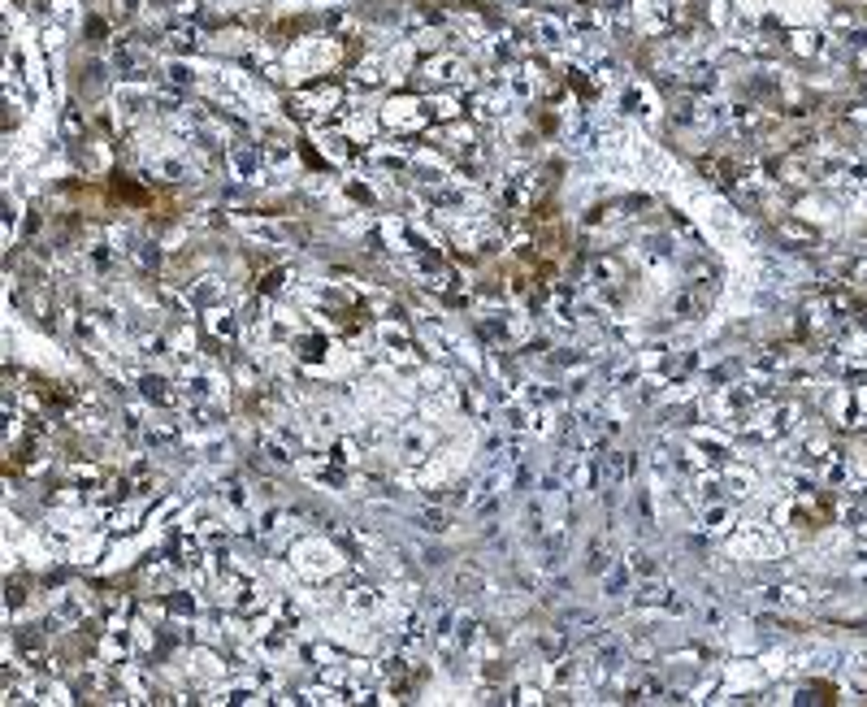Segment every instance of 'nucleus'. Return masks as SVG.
I'll use <instances>...</instances> for the list:
<instances>
[{
  "label": "nucleus",
  "mask_w": 867,
  "mask_h": 707,
  "mask_svg": "<svg viewBox=\"0 0 867 707\" xmlns=\"http://www.w3.org/2000/svg\"><path fill=\"white\" fill-rule=\"evenodd\" d=\"M533 35H538V44H542V48H560L564 44V26L555 22V18H538L533 22Z\"/></svg>",
  "instance_id": "f257e3e1"
},
{
  "label": "nucleus",
  "mask_w": 867,
  "mask_h": 707,
  "mask_svg": "<svg viewBox=\"0 0 867 707\" xmlns=\"http://www.w3.org/2000/svg\"><path fill=\"white\" fill-rule=\"evenodd\" d=\"M637 603H668V582L659 578H650L642 590H637Z\"/></svg>",
  "instance_id": "f03ea898"
},
{
  "label": "nucleus",
  "mask_w": 867,
  "mask_h": 707,
  "mask_svg": "<svg viewBox=\"0 0 867 707\" xmlns=\"http://www.w3.org/2000/svg\"><path fill=\"white\" fill-rule=\"evenodd\" d=\"M170 44L178 48V53H187V48L200 44V30H195V26H174V30H170Z\"/></svg>",
  "instance_id": "7ed1b4c3"
},
{
  "label": "nucleus",
  "mask_w": 867,
  "mask_h": 707,
  "mask_svg": "<svg viewBox=\"0 0 867 707\" xmlns=\"http://www.w3.org/2000/svg\"><path fill=\"white\" fill-rule=\"evenodd\" d=\"M625 582H629V569L616 564V569L608 573V590H612V595H620V590H625Z\"/></svg>",
  "instance_id": "20e7f679"
},
{
  "label": "nucleus",
  "mask_w": 867,
  "mask_h": 707,
  "mask_svg": "<svg viewBox=\"0 0 867 707\" xmlns=\"http://www.w3.org/2000/svg\"><path fill=\"white\" fill-rule=\"evenodd\" d=\"M590 573H603V551L590 547Z\"/></svg>",
  "instance_id": "39448f33"
}]
</instances>
